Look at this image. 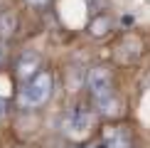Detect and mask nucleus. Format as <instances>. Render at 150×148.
Masks as SVG:
<instances>
[{"instance_id":"nucleus-8","label":"nucleus","mask_w":150,"mask_h":148,"mask_svg":"<svg viewBox=\"0 0 150 148\" xmlns=\"http://www.w3.org/2000/svg\"><path fill=\"white\" fill-rule=\"evenodd\" d=\"M108 27H111V22L101 17V20H96V22L91 25V32L96 35V37H101V35H106V32H108Z\"/></svg>"},{"instance_id":"nucleus-7","label":"nucleus","mask_w":150,"mask_h":148,"mask_svg":"<svg viewBox=\"0 0 150 148\" xmlns=\"http://www.w3.org/2000/svg\"><path fill=\"white\" fill-rule=\"evenodd\" d=\"M15 30H17V17H15V12L3 10V12H0V40L8 42L10 37L15 35Z\"/></svg>"},{"instance_id":"nucleus-6","label":"nucleus","mask_w":150,"mask_h":148,"mask_svg":"<svg viewBox=\"0 0 150 148\" xmlns=\"http://www.w3.org/2000/svg\"><path fill=\"white\" fill-rule=\"evenodd\" d=\"M93 106H96V114H101L103 119H118L123 114V104L116 94L101 96V99H93Z\"/></svg>"},{"instance_id":"nucleus-2","label":"nucleus","mask_w":150,"mask_h":148,"mask_svg":"<svg viewBox=\"0 0 150 148\" xmlns=\"http://www.w3.org/2000/svg\"><path fill=\"white\" fill-rule=\"evenodd\" d=\"M93 121L96 119H93V114L89 109H81V106L69 109L64 114V119H62V133L74 143H81L93 133Z\"/></svg>"},{"instance_id":"nucleus-1","label":"nucleus","mask_w":150,"mask_h":148,"mask_svg":"<svg viewBox=\"0 0 150 148\" xmlns=\"http://www.w3.org/2000/svg\"><path fill=\"white\" fill-rule=\"evenodd\" d=\"M52 89H54V77H52V72H45V69H42L40 74H35L30 82L22 84L20 94H17V101H20L22 109H40L42 104L49 101Z\"/></svg>"},{"instance_id":"nucleus-11","label":"nucleus","mask_w":150,"mask_h":148,"mask_svg":"<svg viewBox=\"0 0 150 148\" xmlns=\"http://www.w3.org/2000/svg\"><path fill=\"white\" fill-rule=\"evenodd\" d=\"M5 116H8V101L0 99V119H5Z\"/></svg>"},{"instance_id":"nucleus-4","label":"nucleus","mask_w":150,"mask_h":148,"mask_svg":"<svg viewBox=\"0 0 150 148\" xmlns=\"http://www.w3.org/2000/svg\"><path fill=\"white\" fill-rule=\"evenodd\" d=\"M101 148H133V136L126 126L111 123L101 133Z\"/></svg>"},{"instance_id":"nucleus-9","label":"nucleus","mask_w":150,"mask_h":148,"mask_svg":"<svg viewBox=\"0 0 150 148\" xmlns=\"http://www.w3.org/2000/svg\"><path fill=\"white\" fill-rule=\"evenodd\" d=\"M5 59H8V42L0 40V67L5 64Z\"/></svg>"},{"instance_id":"nucleus-10","label":"nucleus","mask_w":150,"mask_h":148,"mask_svg":"<svg viewBox=\"0 0 150 148\" xmlns=\"http://www.w3.org/2000/svg\"><path fill=\"white\" fill-rule=\"evenodd\" d=\"M25 3L32 8H45V5H49V0H25Z\"/></svg>"},{"instance_id":"nucleus-3","label":"nucleus","mask_w":150,"mask_h":148,"mask_svg":"<svg viewBox=\"0 0 150 148\" xmlns=\"http://www.w3.org/2000/svg\"><path fill=\"white\" fill-rule=\"evenodd\" d=\"M86 86L91 91V99H101L108 94H116L113 91V72L108 67H91L89 74H86Z\"/></svg>"},{"instance_id":"nucleus-5","label":"nucleus","mask_w":150,"mask_h":148,"mask_svg":"<svg viewBox=\"0 0 150 148\" xmlns=\"http://www.w3.org/2000/svg\"><path fill=\"white\" fill-rule=\"evenodd\" d=\"M42 72V59L37 52H30V49H25L20 54V59H17L15 64V74L22 79V82H30V79L35 77V74Z\"/></svg>"}]
</instances>
